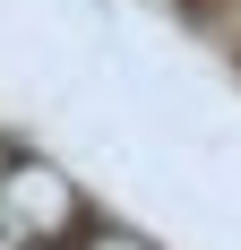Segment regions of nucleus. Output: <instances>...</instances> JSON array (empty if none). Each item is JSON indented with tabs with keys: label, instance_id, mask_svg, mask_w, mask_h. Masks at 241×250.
Wrapping results in <instances>:
<instances>
[{
	"label": "nucleus",
	"instance_id": "nucleus-1",
	"mask_svg": "<svg viewBox=\"0 0 241 250\" xmlns=\"http://www.w3.org/2000/svg\"><path fill=\"white\" fill-rule=\"evenodd\" d=\"M18 207H26V225H60L69 216V190L52 173H18Z\"/></svg>",
	"mask_w": 241,
	"mask_h": 250
},
{
	"label": "nucleus",
	"instance_id": "nucleus-2",
	"mask_svg": "<svg viewBox=\"0 0 241 250\" xmlns=\"http://www.w3.org/2000/svg\"><path fill=\"white\" fill-rule=\"evenodd\" d=\"M103 250H129V242H103Z\"/></svg>",
	"mask_w": 241,
	"mask_h": 250
}]
</instances>
